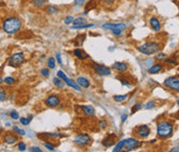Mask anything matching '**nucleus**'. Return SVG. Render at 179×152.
Segmentation results:
<instances>
[{"mask_svg":"<svg viewBox=\"0 0 179 152\" xmlns=\"http://www.w3.org/2000/svg\"><path fill=\"white\" fill-rule=\"evenodd\" d=\"M12 131H14L15 134H17V135H26L25 131H23V129H21L20 127H18V126L12 127Z\"/></svg>","mask_w":179,"mask_h":152,"instance_id":"nucleus-31","label":"nucleus"},{"mask_svg":"<svg viewBox=\"0 0 179 152\" xmlns=\"http://www.w3.org/2000/svg\"><path fill=\"white\" fill-rule=\"evenodd\" d=\"M142 143L136 138H128L123 140V151H133L139 148Z\"/></svg>","mask_w":179,"mask_h":152,"instance_id":"nucleus-5","label":"nucleus"},{"mask_svg":"<svg viewBox=\"0 0 179 152\" xmlns=\"http://www.w3.org/2000/svg\"><path fill=\"white\" fill-rule=\"evenodd\" d=\"M150 131H151V129L146 124H141L136 128V135L141 139L147 138L148 135H150Z\"/></svg>","mask_w":179,"mask_h":152,"instance_id":"nucleus-8","label":"nucleus"},{"mask_svg":"<svg viewBox=\"0 0 179 152\" xmlns=\"http://www.w3.org/2000/svg\"><path fill=\"white\" fill-rule=\"evenodd\" d=\"M154 107V101H150V102H148L147 103H146V106H145V109H152Z\"/></svg>","mask_w":179,"mask_h":152,"instance_id":"nucleus-41","label":"nucleus"},{"mask_svg":"<svg viewBox=\"0 0 179 152\" xmlns=\"http://www.w3.org/2000/svg\"><path fill=\"white\" fill-rule=\"evenodd\" d=\"M20 119V123L22 125H29V123L31 122V120L33 119V115H30L29 117H22V118H19Z\"/></svg>","mask_w":179,"mask_h":152,"instance_id":"nucleus-24","label":"nucleus"},{"mask_svg":"<svg viewBox=\"0 0 179 152\" xmlns=\"http://www.w3.org/2000/svg\"><path fill=\"white\" fill-rule=\"evenodd\" d=\"M57 77L59 78V79L62 80V81H64V79H65L67 76L62 72V70H58V72H57Z\"/></svg>","mask_w":179,"mask_h":152,"instance_id":"nucleus-38","label":"nucleus"},{"mask_svg":"<svg viewBox=\"0 0 179 152\" xmlns=\"http://www.w3.org/2000/svg\"><path fill=\"white\" fill-rule=\"evenodd\" d=\"M149 24H150V27L153 29L155 32H159L162 30V25H161V22L157 18L155 17H152L149 21Z\"/></svg>","mask_w":179,"mask_h":152,"instance_id":"nucleus-14","label":"nucleus"},{"mask_svg":"<svg viewBox=\"0 0 179 152\" xmlns=\"http://www.w3.org/2000/svg\"><path fill=\"white\" fill-rule=\"evenodd\" d=\"M162 67H164V65H162V63H155L148 69V73L150 74V75H157L159 72H162Z\"/></svg>","mask_w":179,"mask_h":152,"instance_id":"nucleus-16","label":"nucleus"},{"mask_svg":"<svg viewBox=\"0 0 179 152\" xmlns=\"http://www.w3.org/2000/svg\"><path fill=\"white\" fill-rule=\"evenodd\" d=\"M45 103H46V106L49 107V108H56V107L60 105V98H59V96L52 94L46 98Z\"/></svg>","mask_w":179,"mask_h":152,"instance_id":"nucleus-9","label":"nucleus"},{"mask_svg":"<svg viewBox=\"0 0 179 152\" xmlns=\"http://www.w3.org/2000/svg\"><path fill=\"white\" fill-rule=\"evenodd\" d=\"M126 119H128V115H126V114H123V115L121 116V122H122V123L126 120Z\"/></svg>","mask_w":179,"mask_h":152,"instance_id":"nucleus-50","label":"nucleus"},{"mask_svg":"<svg viewBox=\"0 0 179 152\" xmlns=\"http://www.w3.org/2000/svg\"><path fill=\"white\" fill-rule=\"evenodd\" d=\"M85 23H86V19H85V18H83V17L77 18V19H74V21H73V24H74V26L82 25V24H85Z\"/></svg>","mask_w":179,"mask_h":152,"instance_id":"nucleus-27","label":"nucleus"},{"mask_svg":"<svg viewBox=\"0 0 179 152\" xmlns=\"http://www.w3.org/2000/svg\"><path fill=\"white\" fill-rule=\"evenodd\" d=\"M138 50L140 53L150 56V55L157 53L161 50V45L157 43V41H146V43L138 47Z\"/></svg>","mask_w":179,"mask_h":152,"instance_id":"nucleus-3","label":"nucleus"},{"mask_svg":"<svg viewBox=\"0 0 179 152\" xmlns=\"http://www.w3.org/2000/svg\"><path fill=\"white\" fill-rule=\"evenodd\" d=\"M113 69L117 70V72H126V70L128 69V64L125 62H121V61H118V62H115L113 64Z\"/></svg>","mask_w":179,"mask_h":152,"instance_id":"nucleus-15","label":"nucleus"},{"mask_svg":"<svg viewBox=\"0 0 179 152\" xmlns=\"http://www.w3.org/2000/svg\"><path fill=\"white\" fill-rule=\"evenodd\" d=\"M84 2H85V0H75V4L80 6V5H83Z\"/></svg>","mask_w":179,"mask_h":152,"instance_id":"nucleus-46","label":"nucleus"},{"mask_svg":"<svg viewBox=\"0 0 179 152\" xmlns=\"http://www.w3.org/2000/svg\"><path fill=\"white\" fill-rule=\"evenodd\" d=\"M29 151H31V152H41L43 150L41 149V148H38V147H30L29 148Z\"/></svg>","mask_w":179,"mask_h":152,"instance_id":"nucleus-44","label":"nucleus"},{"mask_svg":"<svg viewBox=\"0 0 179 152\" xmlns=\"http://www.w3.org/2000/svg\"><path fill=\"white\" fill-rule=\"evenodd\" d=\"M123 31H124V30H122V29H120V28L112 29V33L115 35V36H120V35H122Z\"/></svg>","mask_w":179,"mask_h":152,"instance_id":"nucleus-33","label":"nucleus"},{"mask_svg":"<svg viewBox=\"0 0 179 152\" xmlns=\"http://www.w3.org/2000/svg\"><path fill=\"white\" fill-rule=\"evenodd\" d=\"M128 98V94L115 95V96H114V101H115L116 102H125Z\"/></svg>","mask_w":179,"mask_h":152,"instance_id":"nucleus-25","label":"nucleus"},{"mask_svg":"<svg viewBox=\"0 0 179 152\" xmlns=\"http://www.w3.org/2000/svg\"><path fill=\"white\" fill-rule=\"evenodd\" d=\"M116 141H117V135L114 134H110L109 135H107V137L104 139L102 144L104 147H111L116 143Z\"/></svg>","mask_w":179,"mask_h":152,"instance_id":"nucleus-11","label":"nucleus"},{"mask_svg":"<svg viewBox=\"0 0 179 152\" xmlns=\"http://www.w3.org/2000/svg\"><path fill=\"white\" fill-rule=\"evenodd\" d=\"M73 21H74L73 16H68V17L64 19V24H71L73 23Z\"/></svg>","mask_w":179,"mask_h":152,"instance_id":"nucleus-39","label":"nucleus"},{"mask_svg":"<svg viewBox=\"0 0 179 152\" xmlns=\"http://www.w3.org/2000/svg\"><path fill=\"white\" fill-rule=\"evenodd\" d=\"M113 151L114 152H120V151H123V140H121V141H119L118 143L116 144V146H115V148L113 149Z\"/></svg>","mask_w":179,"mask_h":152,"instance_id":"nucleus-29","label":"nucleus"},{"mask_svg":"<svg viewBox=\"0 0 179 152\" xmlns=\"http://www.w3.org/2000/svg\"><path fill=\"white\" fill-rule=\"evenodd\" d=\"M2 83H3V79H2V77L0 76V85H1Z\"/></svg>","mask_w":179,"mask_h":152,"instance_id":"nucleus-51","label":"nucleus"},{"mask_svg":"<svg viewBox=\"0 0 179 152\" xmlns=\"http://www.w3.org/2000/svg\"><path fill=\"white\" fill-rule=\"evenodd\" d=\"M91 27H94L93 24H82V25H78V26H73V29H88Z\"/></svg>","mask_w":179,"mask_h":152,"instance_id":"nucleus-28","label":"nucleus"},{"mask_svg":"<svg viewBox=\"0 0 179 152\" xmlns=\"http://www.w3.org/2000/svg\"><path fill=\"white\" fill-rule=\"evenodd\" d=\"M166 57H167V55H166V54H164V53H158V54H157V56H155V60H158V61L165 60Z\"/></svg>","mask_w":179,"mask_h":152,"instance_id":"nucleus-34","label":"nucleus"},{"mask_svg":"<svg viewBox=\"0 0 179 152\" xmlns=\"http://www.w3.org/2000/svg\"><path fill=\"white\" fill-rule=\"evenodd\" d=\"M41 76H44V77H49L50 72H49V69H43L41 70Z\"/></svg>","mask_w":179,"mask_h":152,"instance_id":"nucleus-42","label":"nucleus"},{"mask_svg":"<svg viewBox=\"0 0 179 152\" xmlns=\"http://www.w3.org/2000/svg\"><path fill=\"white\" fill-rule=\"evenodd\" d=\"M56 59H57L58 63H59V64L62 63V60H61V56H60V54H59V53H57V54H56Z\"/></svg>","mask_w":179,"mask_h":152,"instance_id":"nucleus-48","label":"nucleus"},{"mask_svg":"<svg viewBox=\"0 0 179 152\" xmlns=\"http://www.w3.org/2000/svg\"><path fill=\"white\" fill-rule=\"evenodd\" d=\"M82 110L84 112V114L86 116H89V117H92L95 114V111H94V108L92 106H83Z\"/></svg>","mask_w":179,"mask_h":152,"instance_id":"nucleus-19","label":"nucleus"},{"mask_svg":"<svg viewBox=\"0 0 179 152\" xmlns=\"http://www.w3.org/2000/svg\"><path fill=\"white\" fill-rule=\"evenodd\" d=\"M7 97V91L4 87H0V102H4Z\"/></svg>","mask_w":179,"mask_h":152,"instance_id":"nucleus-23","label":"nucleus"},{"mask_svg":"<svg viewBox=\"0 0 179 152\" xmlns=\"http://www.w3.org/2000/svg\"><path fill=\"white\" fill-rule=\"evenodd\" d=\"M26 148H27V146H26V144L24 143V142H19L18 143V150L25 151Z\"/></svg>","mask_w":179,"mask_h":152,"instance_id":"nucleus-35","label":"nucleus"},{"mask_svg":"<svg viewBox=\"0 0 179 152\" xmlns=\"http://www.w3.org/2000/svg\"><path fill=\"white\" fill-rule=\"evenodd\" d=\"M3 83H4L5 85H7V86H12V85H15V84H16V80L12 77H6V78L3 79Z\"/></svg>","mask_w":179,"mask_h":152,"instance_id":"nucleus-26","label":"nucleus"},{"mask_svg":"<svg viewBox=\"0 0 179 152\" xmlns=\"http://www.w3.org/2000/svg\"><path fill=\"white\" fill-rule=\"evenodd\" d=\"M9 117L14 119V120H18V119L20 118V115H19V113L17 111H11L9 112Z\"/></svg>","mask_w":179,"mask_h":152,"instance_id":"nucleus-32","label":"nucleus"},{"mask_svg":"<svg viewBox=\"0 0 179 152\" xmlns=\"http://www.w3.org/2000/svg\"><path fill=\"white\" fill-rule=\"evenodd\" d=\"M164 85L167 87V88L171 89L172 91H178L179 90V79L178 76H174V77H169L165 80Z\"/></svg>","mask_w":179,"mask_h":152,"instance_id":"nucleus-7","label":"nucleus"},{"mask_svg":"<svg viewBox=\"0 0 179 152\" xmlns=\"http://www.w3.org/2000/svg\"><path fill=\"white\" fill-rule=\"evenodd\" d=\"M165 62L166 63H169V64H173V65H176L177 62L175 60H171V59H165Z\"/></svg>","mask_w":179,"mask_h":152,"instance_id":"nucleus-45","label":"nucleus"},{"mask_svg":"<svg viewBox=\"0 0 179 152\" xmlns=\"http://www.w3.org/2000/svg\"><path fill=\"white\" fill-rule=\"evenodd\" d=\"M44 145H45V147L47 148L48 150H52V151H53V150L55 149V146H54V145H52V144H50V143H48V142H46V143H45Z\"/></svg>","mask_w":179,"mask_h":152,"instance_id":"nucleus-40","label":"nucleus"},{"mask_svg":"<svg viewBox=\"0 0 179 152\" xmlns=\"http://www.w3.org/2000/svg\"><path fill=\"white\" fill-rule=\"evenodd\" d=\"M93 69L95 73L99 76H110L111 75V69L105 65H100V64H93Z\"/></svg>","mask_w":179,"mask_h":152,"instance_id":"nucleus-10","label":"nucleus"},{"mask_svg":"<svg viewBox=\"0 0 179 152\" xmlns=\"http://www.w3.org/2000/svg\"><path fill=\"white\" fill-rule=\"evenodd\" d=\"M142 103H137V105H135L134 107H133V109H132V113L134 114V113H136L138 110H140V109H142Z\"/></svg>","mask_w":179,"mask_h":152,"instance_id":"nucleus-37","label":"nucleus"},{"mask_svg":"<svg viewBox=\"0 0 179 152\" xmlns=\"http://www.w3.org/2000/svg\"><path fill=\"white\" fill-rule=\"evenodd\" d=\"M91 137L87 134H80L75 137V144L79 147H86L91 143Z\"/></svg>","mask_w":179,"mask_h":152,"instance_id":"nucleus-6","label":"nucleus"},{"mask_svg":"<svg viewBox=\"0 0 179 152\" xmlns=\"http://www.w3.org/2000/svg\"><path fill=\"white\" fill-rule=\"evenodd\" d=\"M107 122L105 120H102V121H99V126L102 127V128H106L107 127Z\"/></svg>","mask_w":179,"mask_h":152,"instance_id":"nucleus-47","label":"nucleus"},{"mask_svg":"<svg viewBox=\"0 0 179 152\" xmlns=\"http://www.w3.org/2000/svg\"><path fill=\"white\" fill-rule=\"evenodd\" d=\"M104 2H105V4H106V5L111 6V5H113L114 3L116 2V0H104Z\"/></svg>","mask_w":179,"mask_h":152,"instance_id":"nucleus-43","label":"nucleus"},{"mask_svg":"<svg viewBox=\"0 0 179 152\" xmlns=\"http://www.w3.org/2000/svg\"><path fill=\"white\" fill-rule=\"evenodd\" d=\"M22 21L18 17H8L3 20L2 29L6 34H16L21 30Z\"/></svg>","mask_w":179,"mask_h":152,"instance_id":"nucleus-1","label":"nucleus"},{"mask_svg":"<svg viewBox=\"0 0 179 152\" xmlns=\"http://www.w3.org/2000/svg\"><path fill=\"white\" fill-rule=\"evenodd\" d=\"M64 83L66 84L67 86H70V87H71V88H74V89H76L77 91H82V90H81V87L78 85L77 84V82H75L74 80H71V79H70V78H65V79H64V81H63Z\"/></svg>","mask_w":179,"mask_h":152,"instance_id":"nucleus-17","label":"nucleus"},{"mask_svg":"<svg viewBox=\"0 0 179 152\" xmlns=\"http://www.w3.org/2000/svg\"><path fill=\"white\" fill-rule=\"evenodd\" d=\"M174 132V125L167 120H162L157 123V134L158 138L161 139H168L170 138Z\"/></svg>","mask_w":179,"mask_h":152,"instance_id":"nucleus-2","label":"nucleus"},{"mask_svg":"<svg viewBox=\"0 0 179 152\" xmlns=\"http://www.w3.org/2000/svg\"><path fill=\"white\" fill-rule=\"evenodd\" d=\"M103 28L106 29V30H112V29L115 28H120L122 30H125L126 25L124 23H105L103 24Z\"/></svg>","mask_w":179,"mask_h":152,"instance_id":"nucleus-13","label":"nucleus"},{"mask_svg":"<svg viewBox=\"0 0 179 152\" xmlns=\"http://www.w3.org/2000/svg\"><path fill=\"white\" fill-rule=\"evenodd\" d=\"M77 84L80 87H83V88H89L90 87V83L89 81L84 77H79L77 79Z\"/></svg>","mask_w":179,"mask_h":152,"instance_id":"nucleus-18","label":"nucleus"},{"mask_svg":"<svg viewBox=\"0 0 179 152\" xmlns=\"http://www.w3.org/2000/svg\"><path fill=\"white\" fill-rule=\"evenodd\" d=\"M25 62V55L23 52H16L8 58V65L12 67H19Z\"/></svg>","mask_w":179,"mask_h":152,"instance_id":"nucleus-4","label":"nucleus"},{"mask_svg":"<svg viewBox=\"0 0 179 152\" xmlns=\"http://www.w3.org/2000/svg\"><path fill=\"white\" fill-rule=\"evenodd\" d=\"M47 65H48V69H55V59L53 57H51V58H49L48 61H47Z\"/></svg>","mask_w":179,"mask_h":152,"instance_id":"nucleus-30","label":"nucleus"},{"mask_svg":"<svg viewBox=\"0 0 179 152\" xmlns=\"http://www.w3.org/2000/svg\"><path fill=\"white\" fill-rule=\"evenodd\" d=\"M19 138L17 135H14L12 132H6L4 135V137H3V142L6 143L7 145H12L15 144L16 142H18Z\"/></svg>","mask_w":179,"mask_h":152,"instance_id":"nucleus-12","label":"nucleus"},{"mask_svg":"<svg viewBox=\"0 0 179 152\" xmlns=\"http://www.w3.org/2000/svg\"><path fill=\"white\" fill-rule=\"evenodd\" d=\"M53 83H54L55 86L58 87V88H63L64 85H65V83H64L61 79H59L58 77L54 78V79H53Z\"/></svg>","mask_w":179,"mask_h":152,"instance_id":"nucleus-22","label":"nucleus"},{"mask_svg":"<svg viewBox=\"0 0 179 152\" xmlns=\"http://www.w3.org/2000/svg\"><path fill=\"white\" fill-rule=\"evenodd\" d=\"M47 11L49 14H51V15H54V14H56V12H58V9L56 7H54V6H48L47 7Z\"/></svg>","mask_w":179,"mask_h":152,"instance_id":"nucleus-36","label":"nucleus"},{"mask_svg":"<svg viewBox=\"0 0 179 152\" xmlns=\"http://www.w3.org/2000/svg\"><path fill=\"white\" fill-rule=\"evenodd\" d=\"M74 55H75V57H77L79 60H84V59H86L87 57V55H85V53H83V51L81 50V49H78V48H76V49L74 50Z\"/></svg>","mask_w":179,"mask_h":152,"instance_id":"nucleus-20","label":"nucleus"},{"mask_svg":"<svg viewBox=\"0 0 179 152\" xmlns=\"http://www.w3.org/2000/svg\"><path fill=\"white\" fill-rule=\"evenodd\" d=\"M46 0H31V4L35 6V7H43L46 5Z\"/></svg>","mask_w":179,"mask_h":152,"instance_id":"nucleus-21","label":"nucleus"},{"mask_svg":"<svg viewBox=\"0 0 179 152\" xmlns=\"http://www.w3.org/2000/svg\"><path fill=\"white\" fill-rule=\"evenodd\" d=\"M120 82H121V84L122 85H125V86H128V87H129L131 85L128 83V81H125V80H120Z\"/></svg>","mask_w":179,"mask_h":152,"instance_id":"nucleus-49","label":"nucleus"}]
</instances>
